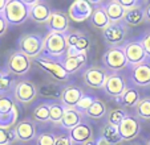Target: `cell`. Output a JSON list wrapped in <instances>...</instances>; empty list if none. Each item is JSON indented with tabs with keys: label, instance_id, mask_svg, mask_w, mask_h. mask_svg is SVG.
Listing matches in <instances>:
<instances>
[{
	"label": "cell",
	"instance_id": "obj_46",
	"mask_svg": "<svg viewBox=\"0 0 150 145\" xmlns=\"http://www.w3.org/2000/svg\"><path fill=\"white\" fill-rule=\"evenodd\" d=\"M82 145H96V140H91V141H88V142H85V144H82Z\"/></svg>",
	"mask_w": 150,
	"mask_h": 145
},
{
	"label": "cell",
	"instance_id": "obj_26",
	"mask_svg": "<svg viewBox=\"0 0 150 145\" xmlns=\"http://www.w3.org/2000/svg\"><path fill=\"white\" fill-rule=\"evenodd\" d=\"M64 87H60L57 83H45L42 84L39 89V95L42 96L45 99H51V100H54V99H60L61 96V92Z\"/></svg>",
	"mask_w": 150,
	"mask_h": 145
},
{
	"label": "cell",
	"instance_id": "obj_6",
	"mask_svg": "<svg viewBox=\"0 0 150 145\" xmlns=\"http://www.w3.org/2000/svg\"><path fill=\"white\" fill-rule=\"evenodd\" d=\"M110 72L104 67L100 66H92L88 67L82 71V81H84L85 86L91 87L94 90H104L108 77Z\"/></svg>",
	"mask_w": 150,
	"mask_h": 145
},
{
	"label": "cell",
	"instance_id": "obj_5",
	"mask_svg": "<svg viewBox=\"0 0 150 145\" xmlns=\"http://www.w3.org/2000/svg\"><path fill=\"white\" fill-rule=\"evenodd\" d=\"M122 49H124V53L126 56L127 63H129L130 69L139 66V65L145 63V62H149L147 61L149 57L145 53L139 40H129V41H126L122 45Z\"/></svg>",
	"mask_w": 150,
	"mask_h": 145
},
{
	"label": "cell",
	"instance_id": "obj_17",
	"mask_svg": "<svg viewBox=\"0 0 150 145\" xmlns=\"http://www.w3.org/2000/svg\"><path fill=\"white\" fill-rule=\"evenodd\" d=\"M84 96V91L81 87L76 84H68L62 89L61 96H60V103L64 107H76L79 102Z\"/></svg>",
	"mask_w": 150,
	"mask_h": 145
},
{
	"label": "cell",
	"instance_id": "obj_15",
	"mask_svg": "<svg viewBox=\"0 0 150 145\" xmlns=\"http://www.w3.org/2000/svg\"><path fill=\"white\" fill-rule=\"evenodd\" d=\"M126 81L120 72H110L108 77V81H106V84H105L104 91L110 98L120 99L121 95L124 94V91L126 90Z\"/></svg>",
	"mask_w": 150,
	"mask_h": 145
},
{
	"label": "cell",
	"instance_id": "obj_33",
	"mask_svg": "<svg viewBox=\"0 0 150 145\" xmlns=\"http://www.w3.org/2000/svg\"><path fill=\"white\" fill-rule=\"evenodd\" d=\"M15 86H16V82L12 78V74L8 72L7 70H4L3 78L0 79V95L9 94V91L13 90Z\"/></svg>",
	"mask_w": 150,
	"mask_h": 145
},
{
	"label": "cell",
	"instance_id": "obj_18",
	"mask_svg": "<svg viewBox=\"0 0 150 145\" xmlns=\"http://www.w3.org/2000/svg\"><path fill=\"white\" fill-rule=\"evenodd\" d=\"M130 79L134 86H150V62H145L139 66L133 67L130 72Z\"/></svg>",
	"mask_w": 150,
	"mask_h": 145
},
{
	"label": "cell",
	"instance_id": "obj_11",
	"mask_svg": "<svg viewBox=\"0 0 150 145\" xmlns=\"http://www.w3.org/2000/svg\"><path fill=\"white\" fill-rule=\"evenodd\" d=\"M47 29L49 33H59V34H67L71 28L69 22V16L62 11H53L49 16L48 21L45 22Z\"/></svg>",
	"mask_w": 150,
	"mask_h": 145
},
{
	"label": "cell",
	"instance_id": "obj_36",
	"mask_svg": "<svg viewBox=\"0 0 150 145\" xmlns=\"http://www.w3.org/2000/svg\"><path fill=\"white\" fill-rule=\"evenodd\" d=\"M16 140L13 129L0 128V145H11Z\"/></svg>",
	"mask_w": 150,
	"mask_h": 145
},
{
	"label": "cell",
	"instance_id": "obj_42",
	"mask_svg": "<svg viewBox=\"0 0 150 145\" xmlns=\"http://www.w3.org/2000/svg\"><path fill=\"white\" fill-rule=\"evenodd\" d=\"M8 26H9V24L7 22L6 17H4L3 15H0V37H3L4 34L7 33V31H8Z\"/></svg>",
	"mask_w": 150,
	"mask_h": 145
},
{
	"label": "cell",
	"instance_id": "obj_48",
	"mask_svg": "<svg viewBox=\"0 0 150 145\" xmlns=\"http://www.w3.org/2000/svg\"><path fill=\"white\" fill-rule=\"evenodd\" d=\"M146 145H150V137H149V140H147V144Z\"/></svg>",
	"mask_w": 150,
	"mask_h": 145
},
{
	"label": "cell",
	"instance_id": "obj_31",
	"mask_svg": "<svg viewBox=\"0 0 150 145\" xmlns=\"http://www.w3.org/2000/svg\"><path fill=\"white\" fill-rule=\"evenodd\" d=\"M64 112H65V107L61 103H57V102L51 103V106H49V121L53 124H61Z\"/></svg>",
	"mask_w": 150,
	"mask_h": 145
},
{
	"label": "cell",
	"instance_id": "obj_24",
	"mask_svg": "<svg viewBox=\"0 0 150 145\" xmlns=\"http://www.w3.org/2000/svg\"><path fill=\"white\" fill-rule=\"evenodd\" d=\"M139 98H141V94H139L138 90L133 86H129V87H126L124 94L121 95V98L117 99V102L124 108H127V107H136L138 104V102L141 100Z\"/></svg>",
	"mask_w": 150,
	"mask_h": 145
},
{
	"label": "cell",
	"instance_id": "obj_39",
	"mask_svg": "<svg viewBox=\"0 0 150 145\" xmlns=\"http://www.w3.org/2000/svg\"><path fill=\"white\" fill-rule=\"evenodd\" d=\"M94 100H96V98H93V96H91V95H84L82 99L79 102V104L76 106V108L80 109L81 112H85L92 104L94 103Z\"/></svg>",
	"mask_w": 150,
	"mask_h": 145
},
{
	"label": "cell",
	"instance_id": "obj_25",
	"mask_svg": "<svg viewBox=\"0 0 150 145\" xmlns=\"http://www.w3.org/2000/svg\"><path fill=\"white\" fill-rule=\"evenodd\" d=\"M145 20H146V16H145L144 8H138V9L125 12L122 22L127 26H138V25H141Z\"/></svg>",
	"mask_w": 150,
	"mask_h": 145
},
{
	"label": "cell",
	"instance_id": "obj_7",
	"mask_svg": "<svg viewBox=\"0 0 150 145\" xmlns=\"http://www.w3.org/2000/svg\"><path fill=\"white\" fill-rule=\"evenodd\" d=\"M32 66L31 58L21 53L20 50H15L9 54L8 61H7V71L17 77H23L28 74Z\"/></svg>",
	"mask_w": 150,
	"mask_h": 145
},
{
	"label": "cell",
	"instance_id": "obj_28",
	"mask_svg": "<svg viewBox=\"0 0 150 145\" xmlns=\"http://www.w3.org/2000/svg\"><path fill=\"white\" fill-rule=\"evenodd\" d=\"M106 141H109L112 145H117L120 142H122V137L118 132V128L117 127H113L110 124H105L101 129V135Z\"/></svg>",
	"mask_w": 150,
	"mask_h": 145
},
{
	"label": "cell",
	"instance_id": "obj_1",
	"mask_svg": "<svg viewBox=\"0 0 150 145\" xmlns=\"http://www.w3.org/2000/svg\"><path fill=\"white\" fill-rule=\"evenodd\" d=\"M67 53H68L67 34L49 33L44 38V50H42L44 57L57 62H62V59L67 57Z\"/></svg>",
	"mask_w": 150,
	"mask_h": 145
},
{
	"label": "cell",
	"instance_id": "obj_47",
	"mask_svg": "<svg viewBox=\"0 0 150 145\" xmlns=\"http://www.w3.org/2000/svg\"><path fill=\"white\" fill-rule=\"evenodd\" d=\"M3 74H4V70H1V69H0V79L3 78Z\"/></svg>",
	"mask_w": 150,
	"mask_h": 145
},
{
	"label": "cell",
	"instance_id": "obj_9",
	"mask_svg": "<svg viewBox=\"0 0 150 145\" xmlns=\"http://www.w3.org/2000/svg\"><path fill=\"white\" fill-rule=\"evenodd\" d=\"M37 95H39V89L36 84L31 81H20L16 82L13 91H12V96L16 102L21 104H28L32 100H35Z\"/></svg>",
	"mask_w": 150,
	"mask_h": 145
},
{
	"label": "cell",
	"instance_id": "obj_2",
	"mask_svg": "<svg viewBox=\"0 0 150 145\" xmlns=\"http://www.w3.org/2000/svg\"><path fill=\"white\" fill-rule=\"evenodd\" d=\"M9 25H21L29 19V4L23 0H8L3 12Z\"/></svg>",
	"mask_w": 150,
	"mask_h": 145
},
{
	"label": "cell",
	"instance_id": "obj_30",
	"mask_svg": "<svg viewBox=\"0 0 150 145\" xmlns=\"http://www.w3.org/2000/svg\"><path fill=\"white\" fill-rule=\"evenodd\" d=\"M49 106L51 103H41L35 107L32 112V119L39 123H47L49 121Z\"/></svg>",
	"mask_w": 150,
	"mask_h": 145
},
{
	"label": "cell",
	"instance_id": "obj_40",
	"mask_svg": "<svg viewBox=\"0 0 150 145\" xmlns=\"http://www.w3.org/2000/svg\"><path fill=\"white\" fill-rule=\"evenodd\" d=\"M139 42H141V45H142V47H144L146 56L150 58V31L146 32V33L139 38Z\"/></svg>",
	"mask_w": 150,
	"mask_h": 145
},
{
	"label": "cell",
	"instance_id": "obj_29",
	"mask_svg": "<svg viewBox=\"0 0 150 145\" xmlns=\"http://www.w3.org/2000/svg\"><path fill=\"white\" fill-rule=\"evenodd\" d=\"M126 116H127V114L122 107L113 108V109H110V111H108V114H106V124H110V125L118 128V125L121 124V121Z\"/></svg>",
	"mask_w": 150,
	"mask_h": 145
},
{
	"label": "cell",
	"instance_id": "obj_8",
	"mask_svg": "<svg viewBox=\"0 0 150 145\" xmlns=\"http://www.w3.org/2000/svg\"><path fill=\"white\" fill-rule=\"evenodd\" d=\"M126 34H127V25L124 22H110L106 28L102 31L106 44L110 47L114 46H122V42H126Z\"/></svg>",
	"mask_w": 150,
	"mask_h": 145
},
{
	"label": "cell",
	"instance_id": "obj_19",
	"mask_svg": "<svg viewBox=\"0 0 150 145\" xmlns=\"http://www.w3.org/2000/svg\"><path fill=\"white\" fill-rule=\"evenodd\" d=\"M69 137H71L73 144H85V142L93 140V129H92L91 124L86 121H82L80 125L69 131Z\"/></svg>",
	"mask_w": 150,
	"mask_h": 145
},
{
	"label": "cell",
	"instance_id": "obj_3",
	"mask_svg": "<svg viewBox=\"0 0 150 145\" xmlns=\"http://www.w3.org/2000/svg\"><path fill=\"white\" fill-rule=\"evenodd\" d=\"M101 61L102 65H104V69H106L109 72H120L122 70H125L126 67H129L122 46L108 47L105 50Z\"/></svg>",
	"mask_w": 150,
	"mask_h": 145
},
{
	"label": "cell",
	"instance_id": "obj_16",
	"mask_svg": "<svg viewBox=\"0 0 150 145\" xmlns=\"http://www.w3.org/2000/svg\"><path fill=\"white\" fill-rule=\"evenodd\" d=\"M12 129H13L16 140L20 142H29L36 139V125L29 119L19 121Z\"/></svg>",
	"mask_w": 150,
	"mask_h": 145
},
{
	"label": "cell",
	"instance_id": "obj_35",
	"mask_svg": "<svg viewBox=\"0 0 150 145\" xmlns=\"http://www.w3.org/2000/svg\"><path fill=\"white\" fill-rule=\"evenodd\" d=\"M16 119H17V111L15 109L13 112L8 115H0V128L4 129H11V127L16 125Z\"/></svg>",
	"mask_w": 150,
	"mask_h": 145
},
{
	"label": "cell",
	"instance_id": "obj_41",
	"mask_svg": "<svg viewBox=\"0 0 150 145\" xmlns=\"http://www.w3.org/2000/svg\"><path fill=\"white\" fill-rule=\"evenodd\" d=\"M54 145H73L71 137L65 136V135H60V136H56V141H54Z\"/></svg>",
	"mask_w": 150,
	"mask_h": 145
},
{
	"label": "cell",
	"instance_id": "obj_22",
	"mask_svg": "<svg viewBox=\"0 0 150 145\" xmlns=\"http://www.w3.org/2000/svg\"><path fill=\"white\" fill-rule=\"evenodd\" d=\"M91 21L96 28L102 29V31L110 24V20H109L108 15L105 12L104 3H102V1H96V6H94V11H93V13H92Z\"/></svg>",
	"mask_w": 150,
	"mask_h": 145
},
{
	"label": "cell",
	"instance_id": "obj_10",
	"mask_svg": "<svg viewBox=\"0 0 150 145\" xmlns=\"http://www.w3.org/2000/svg\"><path fill=\"white\" fill-rule=\"evenodd\" d=\"M96 1H88V0H76L71 4L68 9V16L74 22H82L92 17L94 11Z\"/></svg>",
	"mask_w": 150,
	"mask_h": 145
},
{
	"label": "cell",
	"instance_id": "obj_34",
	"mask_svg": "<svg viewBox=\"0 0 150 145\" xmlns=\"http://www.w3.org/2000/svg\"><path fill=\"white\" fill-rule=\"evenodd\" d=\"M136 114L139 119L150 120V98L141 99L136 106Z\"/></svg>",
	"mask_w": 150,
	"mask_h": 145
},
{
	"label": "cell",
	"instance_id": "obj_12",
	"mask_svg": "<svg viewBox=\"0 0 150 145\" xmlns=\"http://www.w3.org/2000/svg\"><path fill=\"white\" fill-rule=\"evenodd\" d=\"M35 61H36V63L39 65L42 70H45L48 74H51L57 81L64 82V81H68L69 79V74L65 71V69L62 67L61 62L53 61V59L47 58V57H44V56H40L39 58H36Z\"/></svg>",
	"mask_w": 150,
	"mask_h": 145
},
{
	"label": "cell",
	"instance_id": "obj_27",
	"mask_svg": "<svg viewBox=\"0 0 150 145\" xmlns=\"http://www.w3.org/2000/svg\"><path fill=\"white\" fill-rule=\"evenodd\" d=\"M106 114H108V111H106V106H105V103L102 100H100V99H96L94 103L84 112L85 116H88V117L94 119V120L101 119V117H104Z\"/></svg>",
	"mask_w": 150,
	"mask_h": 145
},
{
	"label": "cell",
	"instance_id": "obj_13",
	"mask_svg": "<svg viewBox=\"0 0 150 145\" xmlns=\"http://www.w3.org/2000/svg\"><path fill=\"white\" fill-rule=\"evenodd\" d=\"M118 132L122 137V141H130L136 139L141 132V123H139L138 117L127 115L118 125Z\"/></svg>",
	"mask_w": 150,
	"mask_h": 145
},
{
	"label": "cell",
	"instance_id": "obj_45",
	"mask_svg": "<svg viewBox=\"0 0 150 145\" xmlns=\"http://www.w3.org/2000/svg\"><path fill=\"white\" fill-rule=\"evenodd\" d=\"M7 1H8V0H0V15H3L4 9H6V6H7Z\"/></svg>",
	"mask_w": 150,
	"mask_h": 145
},
{
	"label": "cell",
	"instance_id": "obj_38",
	"mask_svg": "<svg viewBox=\"0 0 150 145\" xmlns=\"http://www.w3.org/2000/svg\"><path fill=\"white\" fill-rule=\"evenodd\" d=\"M120 6L124 8V11H133V9H138L142 8L145 3L142 1H138V0H118Z\"/></svg>",
	"mask_w": 150,
	"mask_h": 145
},
{
	"label": "cell",
	"instance_id": "obj_23",
	"mask_svg": "<svg viewBox=\"0 0 150 145\" xmlns=\"http://www.w3.org/2000/svg\"><path fill=\"white\" fill-rule=\"evenodd\" d=\"M104 9L108 15L110 22H122L125 16V11L121 6H120L118 0H110L104 3Z\"/></svg>",
	"mask_w": 150,
	"mask_h": 145
},
{
	"label": "cell",
	"instance_id": "obj_43",
	"mask_svg": "<svg viewBox=\"0 0 150 145\" xmlns=\"http://www.w3.org/2000/svg\"><path fill=\"white\" fill-rule=\"evenodd\" d=\"M96 145H112V144L109 141H106L102 136H100L98 139H96Z\"/></svg>",
	"mask_w": 150,
	"mask_h": 145
},
{
	"label": "cell",
	"instance_id": "obj_14",
	"mask_svg": "<svg viewBox=\"0 0 150 145\" xmlns=\"http://www.w3.org/2000/svg\"><path fill=\"white\" fill-rule=\"evenodd\" d=\"M29 4V19L37 24H45L49 16L52 15V9L48 3L42 0H32L28 1Z\"/></svg>",
	"mask_w": 150,
	"mask_h": 145
},
{
	"label": "cell",
	"instance_id": "obj_21",
	"mask_svg": "<svg viewBox=\"0 0 150 145\" xmlns=\"http://www.w3.org/2000/svg\"><path fill=\"white\" fill-rule=\"evenodd\" d=\"M86 62H88V56H86V53H82V54H79V56L65 57L62 59L61 65L65 69V71L71 75V74L80 71L86 65Z\"/></svg>",
	"mask_w": 150,
	"mask_h": 145
},
{
	"label": "cell",
	"instance_id": "obj_4",
	"mask_svg": "<svg viewBox=\"0 0 150 145\" xmlns=\"http://www.w3.org/2000/svg\"><path fill=\"white\" fill-rule=\"evenodd\" d=\"M17 46L19 50L25 54L28 58L36 59L44 50V38L37 33H27L19 38Z\"/></svg>",
	"mask_w": 150,
	"mask_h": 145
},
{
	"label": "cell",
	"instance_id": "obj_32",
	"mask_svg": "<svg viewBox=\"0 0 150 145\" xmlns=\"http://www.w3.org/2000/svg\"><path fill=\"white\" fill-rule=\"evenodd\" d=\"M15 99L12 95H0V115H8L15 111Z\"/></svg>",
	"mask_w": 150,
	"mask_h": 145
},
{
	"label": "cell",
	"instance_id": "obj_37",
	"mask_svg": "<svg viewBox=\"0 0 150 145\" xmlns=\"http://www.w3.org/2000/svg\"><path fill=\"white\" fill-rule=\"evenodd\" d=\"M54 141H56V136L48 132L40 133L36 137V145H54Z\"/></svg>",
	"mask_w": 150,
	"mask_h": 145
},
{
	"label": "cell",
	"instance_id": "obj_20",
	"mask_svg": "<svg viewBox=\"0 0 150 145\" xmlns=\"http://www.w3.org/2000/svg\"><path fill=\"white\" fill-rule=\"evenodd\" d=\"M84 112L77 109L76 107H65L64 117H62L60 125L62 128H65L67 131H72L73 128H76L77 125H80L84 121Z\"/></svg>",
	"mask_w": 150,
	"mask_h": 145
},
{
	"label": "cell",
	"instance_id": "obj_44",
	"mask_svg": "<svg viewBox=\"0 0 150 145\" xmlns=\"http://www.w3.org/2000/svg\"><path fill=\"white\" fill-rule=\"evenodd\" d=\"M144 11H145V16H146V20H149V21H150V3H147L146 6H145Z\"/></svg>",
	"mask_w": 150,
	"mask_h": 145
}]
</instances>
